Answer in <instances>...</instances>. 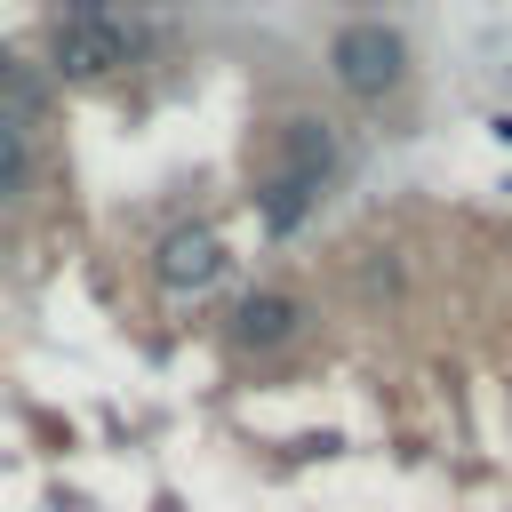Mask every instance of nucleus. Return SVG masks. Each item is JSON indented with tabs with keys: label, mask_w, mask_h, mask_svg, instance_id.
<instances>
[{
	"label": "nucleus",
	"mask_w": 512,
	"mask_h": 512,
	"mask_svg": "<svg viewBox=\"0 0 512 512\" xmlns=\"http://www.w3.org/2000/svg\"><path fill=\"white\" fill-rule=\"evenodd\" d=\"M216 272H224V240H216L208 224H184V232L160 240V280H168V288H208Z\"/></svg>",
	"instance_id": "obj_4"
},
{
	"label": "nucleus",
	"mask_w": 512,
	"mask_h": 512,
	"mask_svg": "<svg viewBox=\"0 0 512 512\" xmlns=\"http://www.w3.org/2000/svg\"><path fill=\"white\" fill-rule=\"evenodd\" d=\"M232 328H240V344H280V336H296V296H248L240 312H232Z\"/></svg>",
	"instance_id": "obj_5"
},
{
	"label": "nucleus",
	"mask_w": 512,
	"mask_h": 512,
	"mask_svg": "<svg viewBox=\"0 0 512 512\" xmlns=\"http://www.w3.org/2000/svg\"><path fill=\"white\" fill-rule=\"evenodd\" d=\"M48 64L64 80H104V72L128 64V32L112 16H96V8H72V16L48 24Z\"/></svg>",
	"instance_id": "obj_2"
},
{
	"label": "nucleus",
	"mask_w": 512,
	"mask_h": 512,
	"mask_svg": "<svg viewBox=\"0 0 512 512\" xmlns=\"http://www.w3.org/2000/svg\"><path fill=\"white\" fill-rule=\"evenodd\" d=\"M328 64H336V80H344L352 96H384V88H400L408 48H400L392 24H344L336 48H328Z\"/></svg>",
	"instance_id": "obj_3"
},
{
	"label": "nucleus",
	"mask_w": 512,
	"mask_h": 512,
	"mask_svg": "<svg viewBox=\"0 0 512 512\" xmlns=\"http://www.w3.org/2000/svg\"><path fill=\"white\" fill-rule=\"evenodd\" d=\"M328 160H336L328 120H288V160H280V168H272V184H264V216H272V232L304 224V208H312V192H320Z\"/></svg>",
	"instance_id": "obj_1"
},
{
	"label": "nucleus",
	"mask_w": 512,
	"mask_h": 512,
	"mask_svg": "<svg viewBox=\"0 0 512 512\" xmlns=\"http://www.w3.org/2000/svg\"><path fill=\"white\" fill-rule=\"evenodd\" d=\"M24 168H32V160H24V128H8V120H0V200H8V192H24Z\"/></svg>",
	"instance_id": "obj_6"
},
{
	"label": "nucleus",
	"mask_w": 512,
	"mask_h": 512,
	"mask_svg": "<svg viewBox=\"0 0 512 512\" xmlns=\"http://www.w3.org/2000/svg\"><path fill=\"white\" fill-rule=\"evenodd\" d=\"M0 96H8L16 112H40V88H32V80H24V72H16L8 56H0Z\"/></svg>",
	"instance_id": "obj_7"
}]
</instances>
